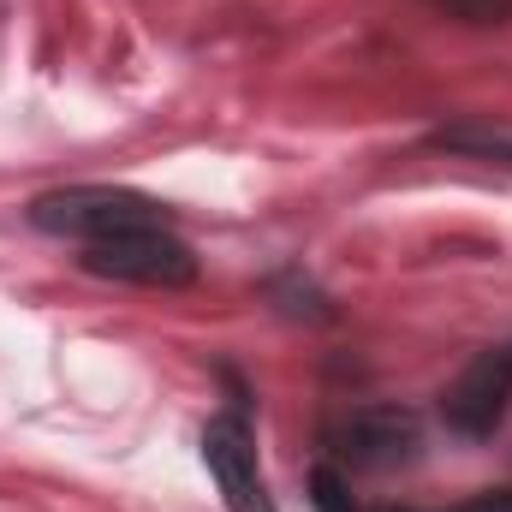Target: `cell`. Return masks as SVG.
Returning a JSON list of instances; mask_svg holds the SVG:
<instances>
[{
    "label": "cell",
    "mask_w": 512,
    "mask_h": 512,
    "mask_svg": "<svg viewBox=\"0 0 512 512\" xmlns=\"http://www.w3.org/2000/svg\"><path fill=\"white\" fill-rule=\"evenodd\" d=\"M459 512H512V489H501V495H483V501H471V507Z\"/></svg>",
    "instance_id": "obj_10"
},
{
    "label": "cell",
    "mask_w": 512,
    "mask_h": 512,
    "mask_svg": "<svg viewBox=\"0 0 512 512\" xmlns=\"http://www.w3.org/2000/svg\"><path fill=\"white\" fill-rule=\"evenodd\" d=\"M435 149H447V155H471V161H495V167H512V131L441 126V131H435Z\"/></svg>",
    "instance_id": "obj_6"
},
{
    "label": "cell",
    "mask_w": 512,
    "mask_h": 512,
    "mask_svg": "<svg viewBox=\"0 0 512 512\" xmlns=\"http://www.w3.org/2000/svg\"><path fill=\"white\" fill-rule=\"evenodd\" d=\"M84 268L90 274H108V280H131V286H191L197 280V256L185 239H173L167 227H131L114 239H96L84 245Z\"/></svg>",
    "instance_id": "obj_2"
},
{
    "label": "cell",
    "mask_w": 512,
    "mask_h": 512,
    "mask_svg": "<svg viewBox=\"0 0 512 512\" xmlns=\"http://www.w3.org/2000/svg\"><path fill=\"white\" fill-rule=\"evenodd\" d=\"M310 501H316V512H358V507H352V495H346V483H340V471H334V465H322V471L310 477Z\"/></svg>",
    "instance_id": "obj_8"
},
{
    "label": "cell",
    "mask_w": 512,
    "mask_h": 512,
    "mask_svg": "<svg viewBox=\"0 0 512 512\" xmlns=\"http://www.w3.org/2000/svg\"><path fill=\"white\" fill-rule=\"evenodd\" d=\"M447 12H459L465 24H507L512 18V0H441Z\"/></svg>",
    "instance_id": "obj_9"
},
{
    "label": "cell",
    "mask_w": 512,
    "mask_h": 512,
    "mask_svg": "<svg viewBox=\"0 0 512 512\" xmlns=\"http://www.w3.org/2000/svg\"><path fill=\"white\" fill-rule=\"evenodd\" d=\"M507 405H512V346L477 352V358L465 364V376L447 387V399H441L447 423H453L459 435H471V441L495 435L501 417H507Z\"/></svg>",
    "instance_id": "obj_4"
},
{
    "label": "cell",
    "mask_w": 512,
    "mask_h": 512,
    "mask_svg": "<svg viewBox=\"0 0 512 512\" xmlns=\"http://www.w3.org/2000/svg\"><path fill=\"white\" fill-rule=\"evenodd\" d=\"M268 292H274V298H292V304H280L286 316H310V322H328V304H322V292H316V286H292V280H268Z\"/></svg>",
    "instance_id": "obj_7"
},
{
    "label": "cell",
    "mask_w": 512,
    "mask_h": 512,
    "mask_svg": "<svg viewBox=\"0 0 512 512\" xmlns=\"http://www.w3.org/2000/svg\"><path fill=\"white\" fill-rule=\"evenodd\" d=\"M417 447H423V423L417 411H399V405H358L328 423V453L358 471H393L417 459Z\"/></svg>",
    "instance_id": "obj_3"
},
{
    "label": "cell",
    "mask_w": 512,
    "mask_h": 512,
    "mask_svg": "<svg viewBox=\"0 0 512 512\" xmlns=\"http://www.w3.org/2000/svg\"><path fill=\"white\" fill-rule=\"evenodd\" d=\"M203 459H209V471H215L233 512H274L268 489H262V471H256V447L239 417H215L203 429Z\"/></svg>",
    "instance_id": "obj_5"
},
{
    "label": "cell",
    "mask_w": 512,
    "mask_h": 512,
    "mask_svg": "<svg viewBox=\"0 0 512 512\" xmlns=\"http://www.w3.org/2000/svg\"><path fill=\"white\" fill-rule=\"evenodd\" d=\"M30 221L42 233H60V239H114L131 227H161V203L143 197V191H114V185H66V191H48L30 203Z\"/></svg>",
    "instance_id": "obj_1"
}]
</instances>
